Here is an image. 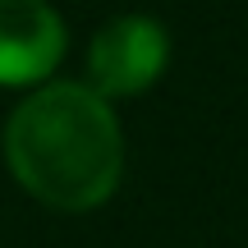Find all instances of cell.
Masks as SVG:
<instances>
[{"instance_id": "6da1fadb", "label": "cell", "mask_w": 248, "mask_h": 248, "mask_svg": "<svg viewBox=\"0 0 248 248\" xmlns=\"http://www.w3.org/2000/svg\"><path fill=\"white\" fill-rule=\"evenodd\" d=\"M5 156L42 202L97 207L120 179L124 138L110 101L92 83L55 78L14 106Z\"/></svg>"}, {"instance_id": "7a4b0ae2", "label": "cell", "mask_w": 248, "mask_h": 248, "mask_svg": "<svg viewBox=\"0 0 248 248\" xmlns=\"http://www.w3.org/2000/svg\"><path fill=\"white\" fill-rule=\"evenodd\" d=\"M170 55V37L152 14H115L97 28L88 46V74L92 88L106 92H142L161 74Z\"/></svg>"}, {"instance_id": "3957f363", "label": "cell", "mask_w": 248, "mask_h": 248, "mask_svg": "<svg viewBox=\"0 0 248 248\" xmlns=\"http://www.w3.org/2000/svg\"><path fill=\"white\" fill-rule=\"evenodd\" d=\"M64 55V18L51 0H0V83L42 78Z\"/></svg>"}]
</instances>
